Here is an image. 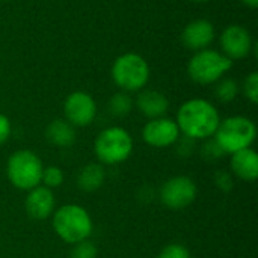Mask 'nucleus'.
I'll return each instance as SVG.
<instances>
[{
    "instance_id": "11",
    "label": "nucleus",
    "mask_w": 258,
    "mask_h": 258,
    "mask_svg": "<svg viewBox=\"0 0 258 258\" xmlns=\"http://www.w3.org/2000/svg\"><path fill=\"white\" fill-rule=\"evenodd\" d=\"M221 47L228 59L239 60L251 53L252 36L246 27L240 24H231L221 35Z\"/></svg>"
},
{
    "instance_id": "1",
    "label": "nucleus",
    "mask_w": 258,
    "mask_h": 258,
    "mask_svg": "<svg viewBox=\"0 0 258 258\" xmlns=\"http://www.w3.org/2000/svg\"><path fill=\"white\" fill-rule=\"evenodd\" d=\"M180 133L192 141H207L213 138L219 122V110L206 98H192L184 101L177 112L175 119Z\"/></svg>"
},
{
    "instance_id": "13",
    "label": "nucleus",
    "mask_w": 258,
    "mask_h": 258,
    "mask_svg": "<svg viewBox=\"0 0 258 258\" xmlns=\"http://www.w3.org/2000/svg\"><path fill=\"white\" fill-rule=\"evenodd\" d=\"M215 39V27L209 20L198 18L190 21L181 33L183 44L195 51L207 48Z\"/></svg>"
},
{
    "instance_id": "26",
    "label": "nucleus",
    "mask_w": 258,
    "mask_h": 258,
    "mask_svg": "<svg viewBox=\"0 0 258 258\" xmlns=\"http://www.w3.org/2000/svg\"><path fill=\"white\" fill-rule=\"evenodd\" d=\"M11 133H12V125H11L9 118L0 113V147L8 142V139L11 138Z\"/></svg>"
},
{
    "instance_id": "9",
    "label": "nucleus",
    "mask_w": 258,
    "mask_h": 258,
    "mask_svg": "<svg viewBox=\"0 0 258 258\" xmlns=\"http://www.w3.org/2000/svg\"><path fill=\"white\" fill-rule=\"evenodd\" d=\"M63 115L74 128L88 127L97 116V103L88 92L74 91L63 101Z\"/></svg>"
},
{
    "instance_id": "14",
    "label": "nucleus",
    "mask_w": 258,
    "mask_h": 258,
    "mask_svg": "<svg viewBox=\"0 0 258 258\" xmlns=\"http://www.w3.org/2000/svg\"><path fill=\"white\" fill-rule=\"evenodd\" d=\"M230 172L242 181H255L258 178V154L254 148H246L230 156Z\"/></svg>"
},
{
    "instance_id": "2",
    "label": "nucleus",
    "mask_w": 258,
    "mask_h": 258,
    "mask_svg": "<svg viewBox=\"0 0 258 258\" xmlns=\"http://www.w3.org/2000/svg\"><path fill=\"white\" fill-rule=\"evenodd\" d=\"M51 228L62 242L73 246L91 239L94 233V222L83 206L70 203L54 209L51 215Z\"/></svg>"
},
{
    "instance_id": "24",
    "label": "nucleus",
    "mask_w": 258,
    "mask_h": 258,
    "mask_svg": "<svg viewBox=\"0 0 258 258\" xmlns=\"http://www.w3.org/2000/svg\"><path fill=\"white\" fill-rule=\"evenodd\" d=\"M201 154H203V157H204L207 162L219 160V159L224 156L222 150L219 148V145L215 142V139H213V138H210V139L204 141V145H203V148H201Z\"/></svg>"
},
{
    "instance_id": "28",
    "label": "nucleus",
    "mask_w": 258,
    "mask_h": 258,
    "mask_svg": "<svg viewBox=\"0 0 258 258\" xmlns=\"http://www.w3.org/2000/svg\"><path fill=\"white\" fill-rule=\"evenodd\" d=\"M192 2H197V3H204V2H209V0H192Z\"/></svg>"
},
{
    "instance_id": "25",
    "label": "nucleus",
    "mask_w": 258,
    "mask_h": 258,
    "mask_svg": "<svg viewBox=\"0 0 258 258\" xmlns=\"http://www.w3.org/2000/svg\"><path fill=\"white\" fill-rule=\"evenodd\" d=\"M215 184L222 192H231L234 187V177L230 171H218L215 174Z\"/></svg>"
},
{
    "instance_id": "23",
    "label": "nucleus",
    "mask_w": 258,
    "mask_h": 258,
    "mask_svg": "<svg viewBox=\"0 0 258 258\" xmlns=\"http://www.w3.org/2000/svg\"><path fill=\"white\" fill-rule=\"evenodd\" d=\"M243 94L245 97L252 103L257 104L258 103V73H251L243 83Z\"/></svg>"
},
{
    "instance_id": "27",
    "label": "nucleus",
    "mask_w": 258,
    "mask_h": 258,
    "mask_svg": "<svg viewBox=\"0 0 258 258\" xmlns=\"http://www.w3.org/2000/svg\"><path fill=\"white\" fill-rule=\"evenodd\" d=\"M242 3H245L246 6H249V8H257L258 5V0H240Z\"/></svg>"
},
{
    "instance_id": "19",
    "label": "nucleus",
    "mask_w": 258,
    "mask_h": 258,
    "mask_svg": "<svg viewBox=\"0 0 258 258\" xmlns=\"http://www.w3.org/2000/svg\"><path fill=\"white\" fill-rule=\"evenodd\" d=\"M215 95L221 103H231L239 95V85L234 79H221L216 82Z\"/></svg>"
},
{
    "instance_id": "17",
    "label": "nucleus",
    "mask_w": 258,
    "mask_h": 258,
    "mask_svg": "<svg viewBox=\"0 0 258 258\" xmlns=\"http://www.w3.org/2000/svg\"><path fill=\"white\" fill-rule=\"evenodd\" d=\"M47 141L59 148H68L76 142V128L63 118L53 119L45 128Z\"/></svg>"
},
{
    "instance_id": "3",
    "label": "nucleus",
    "mask_w": 258,
    "mask_h": 258,
    "mask_svg": "<svg viewBox=\"0 0 258 258\" xmlns=\"http://www.w3.org/2000/svg\"><path fill=\"white\" fill-rule=\"evenodd\" d=\"M133 138L128 130L112 125L101 130L94 141V154L103 166H116L127 162L133 153Z\"/></svg>"
},
{
    "instance_id": "4",
    "label": "nucleus",
    "mask_w": 258,
    "mask_h": 258,
    "mask_svg": "<svg viewBox=\"0 0 258 258\" xmlns=\"http://www.w3.org/2000/svg\"><path fill=\"white\" fill-rule=\"evenodd\" d=\"M257 138V125L252 119L243 115L228 116L221 119L213 139L224 154H234L237 151L252 148Z\"/></svg>"
},
{
    "instance_id": "20",
    "label": "nucleus",
    "mask_w": 258,
    "mask_h": 258,
    "mask_svg": "<svg viewBox=\"0 0 258 258\" xmlns=\"http://www.w3.org/2000/svg\"><path fill=\"white\" fill-rule=\"evenodd\" d=\"M65 181V172L62 171V168L50 165V166H44L42 169V177H41V186L47 187V189H57L63 184Z\"/></svg>"
},
{
    "instance_id": "7",
    "label": "nucleus",
    "mask_w": 258,
    "mask_h": 258,
    "mask_svg": "<svg viewBox=\"0 0 258 258\" xmlns=\"http://www.w3.org/2000/svg\"><path fill=\"white\" fill-rule=\"evenodd\" d=\"M233 67V60L218 50L204 48L197 51L187 63L189 77L198 85L216 83Z\"/></svg>"
},
{
    "instance_id": "16",
    "label": "nucleus",
    "mask_w": 258,
    "mask_h": 258,
    "mask_svg": "<svg viewBox=\"0 0 258 258\" xmlns=\"http://www.w3.org/2000/svg\"><path fill=\"white\" fill-rule=\"evenodd\" d=\"M106 181V168L98 162L86 163L77 174V187L83 192H95Z\"/></svg>"
},
{
    "instance_id": "10",
    "label": "nucleus",
    "mask_w": 258,
    "mask_h": 258,
    "mask_svg": "<svg viewBox=\"0 0 258 258\" xmlns=\"http://www.w3.org/2000/svg\"><path fill=\"white\" fill-rule=\"evenodd\" d=\"M181 133L175 119L162 116L148 119L142 128V139L153 148H169L177 144Z\"/></svg>"
},
{
    "instance_id": "18",
    "label": "nucleus",
    "mask_w": 258,
    "mask_h": 258,
    "mask_svg": "<svg viewBox=\"0 0 258 258\" xmlns=\"http://www.w3.org/2000/svg\"><path fill=\"white\" fill-rule=\"evenodd\" d=\"M109 112L116 116V118H124L127 115H130V112L133 110V100L128 95V92H116L115 95L110 97L109 100Z\"/></svg>"
},
{
    "instance_id": "5",
    "label": "nucleus",
    "mask_w": 258,
    "mask_h": 258,
    "mask_svg": "<svg viewBox=\"0 0 258 258\" xmlns=\"http://www.w3.org/2000/svg\"><path fill=\"white\" fill-rule=\"evenodd\" d=\"M42 160L32 150H17L6 162L8 181L18 190L29 192L30 189L41 184L42 177Z\"/></svg>"
},
{
    "instance_id": "22",
    "label": "nucleus",
    "mask_w": 258,
    "mask_h": 258,
    "mask_svg": "<svg viewBox=\"0 0 258 258\" xmlns=\"http://www.w3.org/2000/svg\"><path fill=\"white\" fill-rule=\"evenodd\" d=\"M157 258H192L189 249L181 243H169L162 248Z\"/></svg>"
},
{
    "instance_id": "12",
    "label": "nucleus",
    "mask_w": 258,
    "mask_h": 258,
    "mask_svg": "<svg viewBox=\"0 0 258 258\" xmlns=\"http://www.w3.org/2000/svg\"><path fill=\"white\" fill-rule=\"evenodd\" d=\"M56 209V198L51 189L36 186L30 189L24 198V210L33 221H45L51 218Z\"/></svg>"
},
{
    "instance_id": "8",
    "label": "nucleus",
    "mask_w": 258,
    "mask_h": 258,
    "mask_svg": "<svg viewBox=\"0 0 258 258\" xmlns=\"http://www.w3.org/2000/svg\"><path fill=\"white\" fill-rule=\"evenodd\" d=\"M198 195L197 183L187 175H174L168 178L159 192L162 204L174 212L184 210L189 207Z\"/></svg>"
},
{
    "instance_id": "6",
    "label": "nucleus",
    "mask_w": 258,
    "mask_h": 258,
    "mask_svg": "<svg viewBox=\"0 0 258 258\" xmlns=\"http://www.w3.org/2000/svg\"><path fill=\"white\" fill-rule=\"evenodd\" d=\"M112 79L124 92L142 91L150 80V65L138 53H124L112 65Z\"/></svg>"
},
{
    "instance_id": "21",
    "label": "nucleus",
    "mask_w": 258,
    "mask_h": 258,
    "mask_svg": "<svg viewBox=\"0 0 258 258\" xmlns=\"http://www.w3.org/2000/svg\"><path fill=\"white\" fill-rule=\"evenodd\" d=\"M98 257V249L97 245L88 239L83 242H79L76 245H73L71 252H70V258H97Z\"/></svg>"
},
{
    "instance_id": "15",
    "label": "nucleus",
    "mask_w": 258,
    "mask_h": 258,
    "mask_svg": "<svg viewBox=\"0 0 258 258\" xmlns=\"http://www.w3.org/2000/svg\"><path fill=\"white\" fill-rule=\"evenodd\" d=\"M136 106L145 118L154 119L166 116V112L169 110V100L160 91L144 89L138 94Z\"/></svg>"
}]
</instances>
